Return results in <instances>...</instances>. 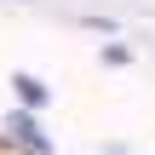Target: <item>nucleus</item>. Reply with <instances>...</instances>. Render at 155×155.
<instances>
[{
  "instance_id": "obj_2",
  "label": "nucleus",
  "mask_w": 155,
  "mask_h": 155,
  "mask_svg": "<svg viewBox=\"0 0 155 155\" xmlns=\"http://www.w3.org/2000/svg\"><path fill=\"white\" fill-rule=\"evenodd\" d=\"M12 92L23 98V109H46V104H52V98H46V86H40L35 75H17V81H12Z\"/></svg>"
},
{
  "instance_id": "obj_1",
  "label": "nucleus",
  "mask_w": 155,
  "mask_h": 155,
  "mask_svg": "<svg viewBox=\"0 0 155 155\" xmlns=\"http://www.w3.org/2000/svg\"><path fill=\"white\" fill-rule=\"evenodd\" d=\"M12 138H17V144H23L29 155H46V150H52V144H46V132H40V127H35V121H29L23 109L12 115Z\"/></svg>"
},
{
  "instance_id": "obj_3",
  "label": "nucleus",
  "mask_w": 155,
  "mask_h": 155,
  "mask_svg": "<svg viewBox=\"0 0 155 155\" xmlns=\"http://www.w3.org/2000/svg\"><path fill=\"white\" fill-rule=\"evenodd\" d=\"M104 63H132V52H127V46H115V40H109V46H104Z\"/></svg>"
}]
</instances>
